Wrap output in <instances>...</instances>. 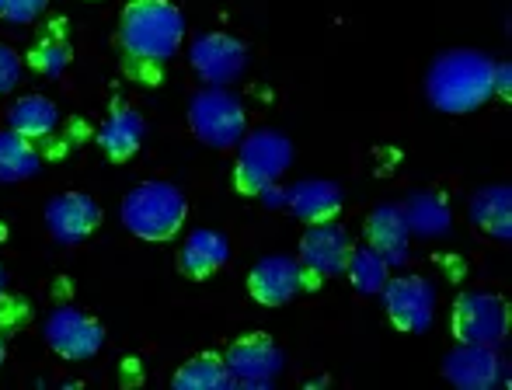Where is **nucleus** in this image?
Returning a JSON list of instances; mask_svg holds the SVG:
<instances>
[{
	"mask_svg": "<svg viewBox=\"0 0 512 390\" xmlns=\"http://www.w3.org/2000/svg\"><path fill=\"white\" fill-rule=\"evenodd\" d=\"M425 95L446 115H464L495 95V60L481 49H446L425 74Z\"/></svg>",
	"mask_w": 512,
	"mask_h": 390,
	"instance_id": "nucleus-1",
	"label": "nucleus"
},
{
	"mask_svg": "<svg viewBox=\"0 0 512 390\" xmlns=\"http://www.w3.org/2000/svg\"><path fill=\"white\" fill-rule=\"evenodd\" d=\"M119 42L140 67H164L185 42V18L171 0H129L119 18Z\"/></svg>",
	"mask_w": 512,
	"mask_h": 390,
	"instance_id": "nucleus-2",
	"label": "nucleus"
},
{
	"mask_svg": "<svg viewBox=\"0 0 512 390\" xmlns=\"http://www.w3.org/2000/svg\"><path fill=\"white\" fill-rule=\"evenodd\" d=\"M122 227L140 241H168L182 230L189 202L171 182H143L122 199Z\"/></svg>",
	"mask_w": 512,
	"mask_h": 390,
	"instance_id": "nucleus-3",
	"label": "nucleus"
},
{
	"mask_svg": "<svg viewBox=\"0 0 512 390\" xmlns=\"http://www.w3.org/2000/svg\"><path fill=\"white\" fill-rule=\"evenodd\" d=\"M293 164V143L279 129H255L241 136L234 164V182L244 195H258L265 185H276Z\"/></svg>",
	"mask_w": 512,
	"mask_h": 390,
	"instance_id": "nucleus-4",
	"label": "nucleus"
},
{
	"mask_svg": "<svg viewBox=\"0 0 512 390\" xmlns=\"http://www.w3.org/2000/svg\"><path fill=\"white\" fill-rule=\"evenodd\" d=\"M189 126L206 147L227 150L241 143L248 119H244V105L227 88H203L189 101Z\"/></svg>",
	"mask_w": 512,
	"mask_h": 390,
	"instance_id": "nucleus-5",
	"label": "nucleus"
},
{
	"mask_svg": "<svg viewBox=\"0 0 512 390\" xmlns=\"http://www.w3.org/2000/svg\"><path fill=\"white\" fill-rule=\"evenodd\" d=\"M453 335L467 345H502L509 335V303L499 293H464L453 307Z\"/></svg>",
	"mask_w": 512,
	"mask_h": 390,
	"instance_id": "nucleus-6",
	"label": "nucleus"
},
{
	"mask_svg": "<svg viewBox=\"0 0 512 390\" xmlns=\"http://www.w3.org/2000/svg\"><path fill=\"white\" fill-rule=\"evenodd\" d=\"M42 335H46L49 349L70 363H84V359L98 356L105 345V328L77 307H56L42 324Z\"/></svg>",
	"mask_w": 512,
	"mask_h": 390,
	"instance_id": "nucleus-7",
	"label": "nucleus"
},
{
	"mask_svg": "<svg viewBox=\"0 0 512 390\" xmlns=\"http://www.w3.org/2000/svg\"><path fill=\"white\" fill-rule=\"evenodd\" d=\"M189 63L199 81L209 88H227L248 67V46L227 32H209L189 46Z\"/></svg>",
	"mask_w": 512,
	"mask_h": 390,
	"instance_id": "nucleus-8",
	"label": "nucleus"
},
{
	"mask_svg": "<svg viewBox=\"0 0 512 390\" xmlns=\"http://www.w3.org/2000/svg\"><path fill=\"white\" fill-rule=\"evenodd\" d=\"M380 296H384V310L391 317V324L408 331V335H422L432 324V317H436V290L422 276L387 279Z\"/></svg>",
	"mask_w": 512,
	"mask_h": 390,
	"instance_id": "nucleus-9",
	"label": "nucleus"
},
{
	"mask_svg": "<svg viewBox=\"0 0 512 390\" xmlns=\"http://www.w3.org/2000/svg\"><path fill=\"white\" fill-rule=\"evenodd\" d=\"M352 255V237L342 223L328 220V223H314L307 227V234L300 237V269H304V283L307 279H328L345 272V262Z\"/></svg>",
	"mask_w": 512,
	"mask_h": 390,
	"instance_id": "nucleus-10",
	"label": "nucleus"
},
{
	"mask_svg": "<svg viewBox=\"0 0 512 390\" xmlns=\"http://www.w3.org/2000/svg\"><path fill=\"white\" fill-rule=\"evenodd\" d=\"M227 363V373L234 377V384H244V387H269L272 380L283 373L286 366V356L272 338L265 335H244L237 338L234 345L227 349L223 356Z\"/></svg>",
	"mask_w": 512,
	"mask_h": 390,
	"instance_id": "nucleus-11",
	"label": "nucleus"
},
{
	"mask_svg": "<svg viewBox=\"0 0 512 390\" xmlns=\"http://www.w3.org/2000/svg\"><path fill=\"white\" fill-rule=\"evenodd\" d=\"M102 223V206L84 192H63L46 202V230L60 244H81Z\"/></svg>",
	"mask_w": 512,
	"mask_h": 390,
	"instance_id": "nucleus-12",
	"label": "nucleus"
},
{
	"mask_svg": "<svg viewBox=\"0 0 512 390\" xmlns=\"http://www.w3.org/2000/svg\"><path fill=\"white\" fill-rule=\"evenodd\" d=\"M443 377L460 390H492L495 384L506 380V366H502L495 345H467L460 342L450 356L443 359Z\"/></svg>",
	"mask_w": 512,
	"mask_h": 390,
	"instance_id": "nucleus-13",
	"label": "nucleus"
},
{
	"mask_svg": "<svg viewBox=\"0 0 512 390\" xmlns=\"http://www.w3.org/2000/svg\"><path fill=\"white\" fill-rule=\"evenodd\" d=\"M304 286V269L290 255H269L248 272V293L262 307H283Z\"/></svg>",
	"mask_w": 512,
	"mask_h": 390,
	"instance_id": "nucleus-14",
	"label": "nucleus"
},
{
	"mask_svg": "<svg viewBox=\"0 0 512 390\" xmlns=\"http://www.w3.org/2000/svg\"><path fill=\"white\" fill-rule=\"evenodd\" d=\"M408 223L401 216V206L394 202H380L370 216H366V244L384 258L391 269H401L408 262Z\"/></svg>",
	"mask_w": 512,
	"mask_h": 390,
	"instance_id": "nucleus-15",
	"label": "nucleus"
},
{
	"mask_svg": "<svg viewBox=\"0 0 512 390\" xmlns=\"http://www.w3.org/2000/svg\"><path fill=\"white\" fill-rule=\"evenodd\" d=\"M342 202H345L342 189L335 182H328V178H307V182H297L293 189H286V206L307 227L338 220Z\"/></svg>",
	"mask_w": 512,
	"mask_h": 390,
	"instance_id": "nucleus-16",
	"label": "nucleus"
},
{
	"mask_svg": "<svg viewBox=\"0 0 512 390\" xmlns=\"http://www.w3.org/2000/svg\"><path fill=\"white\" fill-rule=\"evenodd\" d=\"M230 258V241L223 234H216V230H192L189 237H185L182 251H178V269H182V276L189 279H209L213 272H220L223 265H227Z\"/></svg>",
	"mask_w": 512,
	"mask_h": 390,
	"instance_id": "nucleus-17",
	"label": "nucleus"
},
{
	"mask_svg": "<svg viewBox=\"0 0 512 390\" xmlns=\"http://www.w3.org/2000/svg\"><path fill=\"white\" fill-rule=\"evenodd\" d=\"M143 136H147V122L133 108H115L112 115L98 129V147L105 150V157L112 161H129L136 150L143 147Z\"/></svg>",
	"mask_w": 512,
	"mask_h": 390,
	"instance_id": "nucleus-18",
	"label": "nucleus"
},
{
	"mask_svg": "<svg viewBox=\"0 0 512 390\" xmlns=\"http://www.w3.org/2000/svg\"><path fill=\"white\" fill-rule=\"evenodd\" d=\"M401 216H405L408 230L418 237H443L450 234L453 213L446 206V199L432 189H415L401 202Z\"/></svg>",
	"mask_w": 512,
	"mask_h": 390,
	"instance_id": "nucleus-19",
	"label": "nucleus"
},
{
	"mask_svg": "<svg viewBox=\"0 0 512 390\" xmlns=\"http://www.w3.org/2000/svg\"><path fill=\"white\" fill-rule=\"evenodd\" d=\"M471 220L478 223L485 234H492L495 241H509L512 237V189L509 185H488L471 195L467 206Z\"/></svg>",
	"mask_w": 512,
	"mask_h": 390,
	"instance_id": "nucleus-20",
	"label": "nucleus"
},
{
	"mask_svg": "<svg viewBox=\"0 0 512 390\" xmlns=\"http://www.w3.org/2000/svg\"><path fill=\"white\" fill-rule=\"evenodd\" d=\"M56 122H60V108H56V101H49L42 95L21 98L18 105L7 112V129H14V133L25 136V140H42V136H49L56 129Z\"/></svg>",
	"mask_w": 512,
	"mask_h": 390,
	"instance_id": "nucleus-21",
	"label": "nucleus"
},
{
	"mask_svg": "<svg viewBox=\"0 0 512 390\" xmlns=\"http://www.w3.org/2000/svg\"><path fill=\"white\" fill-rule=\"evenodd\" d=\"M39 150L32 147V140L18 136L14 129L0 133V185L28 182L39 175Z\"/></svg>",
	"mask_w": 512,
	"mask_h": 390,
	"instance_id": "nucleus-22",
	"label": "nucleus"
},
{
	"mask_svg": "<svg viewBox=\"0 0 512 390\" xmlns=\"http://www.w3.org/2000/svg\"><path fill=\"white\" fill-rule=\"evenodd\" d=\"M171 387L175 390H227L234 387V377L227 373V363L213 352H203V356H192L182 363V370L171 377Z\"/></svg>",
	"mask_w": 512,
	"mask_h": 390,
	"instance_id": "nucleus-23",
	"label": "nucleus"
},
{
	"mask_svg": "<svg viewBox=\"0 0 512 390\" xmlns=\"http://www.w3.org/2000/svg\"><path fill=\"white\" fill-rule=\"evenodd\" d=\"M345 272H349L352 290L370 293V296H377L387 286V279H391V265H387L384 258L370 248V244H363V248H352L349 262H345Z\"/></svg>",
	"mask_w": 512,
	"mask_h": 390,
	"instance_id": "nucleus-24",
	"label": "nucleus"
},
{
	"mask_svg": "<svg viewBox=\"0 0 512 390\" xmlns=\"http://www.w3.org/2000/svg\"><path fill=\"white\" fill-rule=\"evenodd\" d=\"M28 63H32L35 70H42V74L56 77V74H63V70H67L70 49L63 46V42H56V39L39 42V46H35L32 53H28Z\"/></svg>",
	"mask_w": 512,
	"mask_h": 390,
	"instance_id": "nucleus-25",
	"label": "nucleus"
},
{
	"mask_svg": "<svg viewBox=\"0 0 512 390\" xmlns=\"http://www.w3.org/2000/svg\"><path fill=\"white\" fill-rule=\"evenodd\" d=\"M46 4L49 0H0V18L11 25H32L46 11Z\"/></svg>",
	"mask_w": 512,
	"mask_h": 390,
	"instance_id": "nucleus-26",
	"label": "nucleus"
},
{
	"mask_svg": "<svg viewBox=\"0 0 512 390\" xmlns=\"http://www.w3.org/2000/svg\"><path fill=\"white\" fill-rule=\"evenodd\" d=\"M21 81V60L11 46H0V95L14 91V84Z\"/></svg>",
	"mask_w": 512,
	"mask_h": 390,
	"instance_id": "nucleus-27",
	"label": "nucleus"
},
{
	"mask_svg": "<svg viewBox=\"0 0 512 390\" xmlns=\"http://www.w3.org/2000/svg\"><path fill=\"white\" fill-rule=\"evenodd\" d=\"M512 67L509 63H495V91H499L502 98H509L512 95Z\"/></svg>",
	"mask_w": 512,
	"mask_h": 390,
	"instance_id": "nucleus-28",
	"label": "nucleus"
},
{
	"mask_svg": "<svg viewBox=\"0 0 512 390\" xmlns=\"http://www.w3.org/2000/svg\"><path fill=\"white\" fill-rule=\"evenodd\" d=\"M258 195H262L265 206H286V189H279V182L276 185H265V189L258 192Z\"/></svg>",
	"mask_w": 512,
	"mask_h": 390,
	"instance_id": "nucleus-29",
	"label": "nucleus"
},
{
	"mask_svg": "<svg viewBox=\"0 0 512 390\" xmlns=\"http://www.w3.org/2000/svg\"><path fill=\"white\" fill-rule=\"evenodd\" d=\"M7 290V272H4V265H0V296H4Z\"/></svg>",
	"mask_w": 512,
	"mask_h": 390,
	"instance_id": "nucleus-30",
	"label": "nucleus"
},
{
	"mask_svg": "<svg viewBox=\"0 0 512 390\" xmlns=\"http://www.w3.org/2000/svg\"><path fill=\"white\" fill-rule=\"evenodd\" d=\"M4 356H7V349H4V335H0V366H4Z\"/></svg>",
	"mask_w": 512,
	"mask_h": 390,
	"instance_id": "nucleus-31",
	"label": "nucleus"
}]
</instances>
